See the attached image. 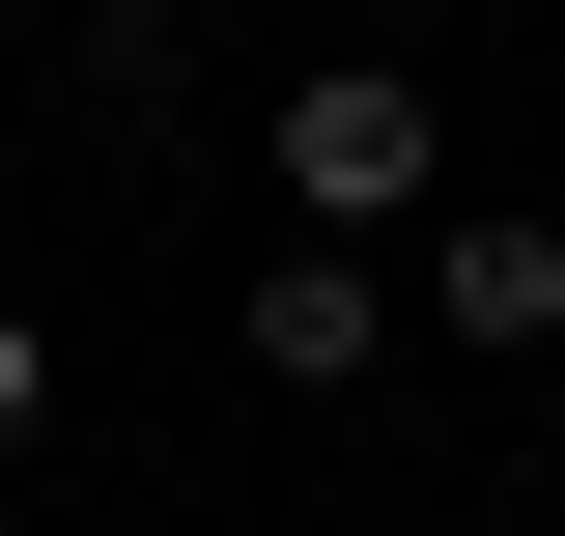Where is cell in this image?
Masks as SVG:
<instances>
[{
    "mask_svg": "<svg viewBox=\"0 0 565 536\" xmlns=\"http://www.w3.org/2000/svg\"><path fill=\"white\" fill-rule=\"evenodd\" d=\"M424 339L537 367V339H565V226H537V199H452V226H424Z\"/></svg>",
    "mask_w": 565,
    "mask_h": 536,
    "instance_id": "cell-2",
    "label": "cell"
},
{
    "mask_svg": "<svg viewBox=\"0 0 565 536\" xmlns=\"http://www.w3.org/2000/svg\"><path fill=\"white\" fill-rule=\"evenodd\" d=\"M255 367H282V396H367V367H396V282L282 226V255H255Z\"/></svg>",
    "mask_w": 565,
    "mask_h": 536,
    "instance_id": "cell-3",
    "label": "cell"
},
{
    "mask_svg": "<svg viewBox=\"0 0 565 536\" xmlns=\"http://www.w3.org/2000/svg\"><path fill=\"white\" fill-rule=\"evenodd\" d=\"M170 29H226V0H170Z\"/></svg>",
    "mask_w": 565,
    "mask_h": 536,
    "instance_id": "cell-6",
    "label": "cell"
},
{
    "mask_svg": "<svg viewBox=\"0 0 565 536\" xmlns=\"http://www.w3.org/2000/svg\"><path fill=\"white\" fill-rule=\"evenodd\" d=\"M255 170H282V226H311V255H367V226H424V199H452V114H424L396 57H311Z\"/></svg>",
    "mask_w": 565,
    "mask_h": 536,
    "instance_id": "cell-1",
    "label": "cell"
},
{
    "mask_svg": "<svg viewBox=\"0 0 565 536\" xmlns=\"http://www.w3.org/2000/svg\"><path fill=\"white\" fill-rule=\"evenodd\" d=\"M29 424H57V339H29V311H0V452H29Z\"/></svg>",
    "mask_w": 565,
    "mask_h": 536,
    "instance_id": "cell-4",
    "label": "cell"
},
{
    "mask_svg": "<svg viewBox=\"0 0 565 536\" xmlns=\"http://www.w3.org/2000/svg\"><path fill=\"white\" fill-rule=\"evenodd\" d=\"M0 29H85V0H0Z\"/></svg>",
    "mask_w": 565,
    "mask_h": 536,
    "instance_id": "cell-5",
    "label": "cell"
}]
</instances>
